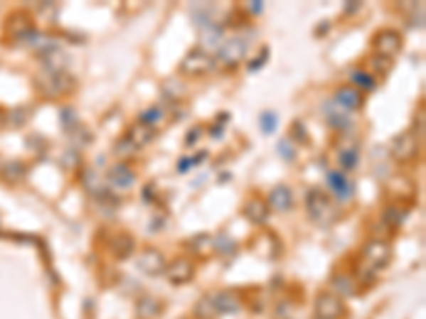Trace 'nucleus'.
Returning a JSON list of instances; mask_svg holds the SVG:
<instances>
[{"label": "nucleus", "mask_w": 426, "mask_h": 319, "mask_svg": "<svg viewBox=\"0 0 426 319\" xmlns=\"http://www.w3.org/2000/svg\"><path fill=\"white\" fill-rule=\"evenodd\" d=\"M408 220V209L403 205H390L382 213V224L388 228H401Z\"/></svg>", "instance_id": "obj_24"}, {"label": "nucleus", "mask_w": 426, "mask_h": 319, "mask_svg": "<svg viewBox=\"0 0 426 319\" xmlns=\"http://www.w3.org/2000/svg\"><path fill=\"white\" fill-rule=\"evenodd\" d=\"M166 117H169L166 109H164L162 104H154V107H149V109L141 111V115H139V121L156 130L158 126H162V124L166 121Z\"/></svg>", "instance_id": "obj_23"}, {"label": "nucleus", "mask_w": 426, "mask_h": 319, "mask_svg": "<svg viewBox=\"0 0 426 319\" xmlns=\"http://www.w3.org/2000/svg\"><path fill=\"white\" fill-rule=\"evenodd\" d=\"M401 47H403V36H401V32H397L393 28H384V30H380L373 36V49H376V53L395 58L401 51Z\"/></svg>", "instance_id": "obj_10"}, {"label": "nucleus", "mask_w": 426, "mask_h": 319, "mask_svg": "<svg viewBox=\"0 0 426 319\" xmlns=\"http://www.w3.org/2000/svg\"><path fill=\"white\" fill-rule=\"evenodd\" d=\"M243 215H245L254 226H265V224L269 222V217H271V209H269V205H267L265 198L254 196V198H250V200L245 202Z\"/></svg>", "instance_id": "obj_15"}, {"label": "nucleus", "mask_w": 426, "mask_h": 319, "mask_svg": "<svg viewBox=\"0 0 426 319\" xmlns=\"http://www.w3.org/2000/svg\"><path fill=\"white\" fill-rule=\"evenodd\" d=\"M331 104H333V109H331L329 104L324 107L326 117H329V124H331L333 128H337V130H348V128H352V119H350L348 111L339 109L335 102H331Z\"/></svg>", "instance_id": "obj_26"}, {"label": "nucleus", "mask_w": 426, "mask_h": 319, "mask_svg": "<svg viewBox=\"0 0 426 319\" xmlns=\"http://www.w3.org/2000/svg\"><path fill=\"white\" fill-rule=\"evenodd\" d=\"M393 256H395V249L390 245L388 239H371L363 245V252H361V264L367 266L369 271L378 273L382 269H386L390 262H393Z\"/></svg>", "instance_id": "obj_2"}, {"label": "nucleus", "mask_w": 426, "mask_h": 319, "mask_svg": "<svg viewBox=\"0 0 426 319\" xmlns=\"http://www.w3.org/2000/svg\"><path fill=\"white\" fill-rule=\"evenodd\" d=\"M369 66H371V75H388L395 66V60L382 53H373Z\"/></svg>", "instance_id": "obj_27"}, {"label": "nucleus", "mask_w": 426, "mask_h": 319, "mask_svg": "<svg viewBox=\"0 0 426 319\" xmlns=\"http://www.w3.org/2000/svg\"><path fill=\"white\" fill-rule=\"evenodd\" d=\"M203 132H205V128H203V126H196V128H192V130L188 132V136H186V145H188V147H192L194 143H198V141H201V136H203Z\"/></svg>", "instance_id": "obj_35"}, {"label": "nucleus", "mask_w": 426, "mask_h": 319, "mask_svg": "<svg viewBox=\"0 0 426 319\" xmlns=\"http://www.w3.org/2000/svg\"><path fill=\"white\" fill-rule=\"evenodd\" d=\"M209 296H211V305L215 309V315H235L243 309V301L239 298L237 292L220 290V292H213Z\"/></svg>", "instance_id": "obj_11"}, {"label": "nucleus", "mask_w": 426, "mask_h": 319, "mask_svg": "<svg viewBox=\"0 0 426 319\" xmlns=\"http://www.w3.org/2000/svg\"><path fill=\"white\" fill-rule=\"evenodd\" d=\"M326 183L337 200H352L354 198V181L344 171H329Z\"/></svg>", "instance_id": "obj_12"}, {"label": "nucleus", "mask_w": 426, "mask_h": 319, "mask_svg": "<svg viewBox=\"0 0 426 319\" xmlns=\"http://www.w3.org/2000/svg\"><path fill=\"white\" fill-rule=\"evenodd\" d=\"M194 318L196 319H215V309H213V305H211V296L209 294H205V296H201V301L194 305Z\"/></svg>", "instance_id": "obj_28"}, {"label": "nucleus", "mask_w": 426, "mask_h": 319, "mask_svg": "<svg viewBox=\"0 0 426 319\" xmlns=\"http://www.w3.org/2000/svg\"><path fill=\"white\" fill-rule=\"evenodd\" d=\"M196 275L194 262L188 258H175L173 262L166 264L164 269V277L169 279V283L173 286H188Z\"/></svg>", "instance_id": "obj_9"}, {"label": "nucleus", "mask_w": 426, "mask_h": 319, "mask_svg": "<svg viewBox=\"0 0 426 319\" xmlns=\"http://www.w3.org/2000/svg\"><path fill=\"white\" fill-rule=\"evenodd\" d=\"M111 252L117 260H126L134 254V239L128 232H119L111 241Z\"/></svg>", "instance_id": "obj_21"}, {"label": "nucleus", "mask_w": 426, "mask_h": 319, "mask_svg": "<svg viewBox=\"0 0 426 319\" xmlns=\"http://www.w3.org/2000/svg\"><path fill=\"white\" fill-rule=\"evenodd\" d=\"M126 136L137 145V149H143V147H147V145L154 143V139H156V130L149 128V126H145V124H141V121H134V124L128 128Z\"/></svg>", "instance_id": "obj_19"}, {"label": "nucleus", "mask_w": 426, "mask_h": 319, "mask_svg": "<svg viewBox=\"0 0 426 319\" xmlns=\"http://www.w3.org/2000/svg\"><path fill=\"white\" fill-rule=\"evenodd\" d=\"M60 121H62V126H64L66 130H70V128H77V126H79V115H77V111H73L70 107H64V109L60 111Z\"/></svg>", "instance_id": "obj_30"}, {"label": "nucleus", "mask_w": 426, "mask_h": 319, "mask_svg": "<svg viewBox=\"0 0 426 319\" xmlns=\"http://www.w3.org/2000/svg\"><path fill=\"white\" fill-rule=\"evenodd\" d=\"M277 151L282 153V158H284L286 162H292V160L297 158V147L292 145L290 139H282V141L277 143Z\"/></svg>", "instance_id": "obj_32"}, {"label": "nucleus", "mask_w": 426, "mask_h": 319, "mask_svg": "<svg viewBox=\"0 0 426 319\" xmlns=\"http://www.w3.org/2000/svg\"><path fill=\"white\" fill-rule=\"evenodd\" d=\"M260 128H262L265 134L275 132V128H277V115H275L273 111H265V113L260 115Z\"/></svg>", "instance_id": "obj_31"}, {"label": "nucleus", "mask_w": 426, "mask_h": 319, "mask_svg": "<svg viewBox=\"0 0 426 319\" xmlns=\"http://www.w3.org/2000/svg\"><path fill=\"white\" fill-rule=\"evenodd\" d=\"M211 247H215L218 252H222V254H230V252H235L237 249V245L233 243V239H228L226 234H220V237H215L213 241H211Z\"/></svg>", "instance_id": "obj_33"}, {"label": "nucleus", "mask_w": 426, "mask_h": 319, "mask_svg": "<svg viewBox=\"0 0 426 319\" xmlns=\"http://www.w3.org/2000/svg\"><path fill=\"white\" fill-rule=\"evenodd\" d=\"M390 151L397 160L401 162H410L418 156L420 151V136L414 132V130H408V132H401L399 136H395L393 145H390Z\"/></svg>", "instance_id": "obj_7"}, {"label": "nucleus", "mask_w": 426, "mask_h": 319, "mask_svg": "<svg viewBox=\"0 0 426 319\" xmlns=\"http://www.w3.org/2000/svg\"><path fill=\"white\" fill-rule=\"evenodd\" d=\"M269 209L271 211H277V213H288L294 205V196H292V190L288 185H277L271 190L269 194V200H267Z\"/></svg>", "instance_id": "obj_17"}, {"label": "nucleus", "mask_w": 426, "mask_h": 319, "mask_svg": "<svg viewBox=\"0 0 426 319\" xmlns=\"http://www.w3.org/2000/svg\"><path fill=\"white\" fill-rule=\"evenodd\" d=\"M335 104L344 111H358L363 109L365 104V94L358 92L354 85H341L337 92H335Z\"/></svg>", "instance_id": "obj_13"}, {"label": "nucleus", "mask_w": 426, "mask_h": 319, "mask_svg": "<svg viewBox=\"0 0 426 319\" xmlns=\"http://www.w3.org/2000/svg\"><path fill=\"white\" fill-rule=\"evenodd\" d=\"M252 11H256V13L262 11V4H260V2H254V4H252Z\"/></svg>", "instance_id": "obj_37"}, {"label": "nucleus", "mask_w": 426, "mask_h": 319, "mask_svg": "<svg viewBox=\"0 0 426 319\" xmlns=\"http://www.w3.org/2000/svg\"><path fill=\"white\" fill-rule=\"evenodd\" d=\"M137 313L141 319H156L162 315V303L154 296H143L137 303Z\"/></svg>", "instance_id": "obj_25"}, {"label": "nucleus", "mask_w": 426, "mask_h": 319, "mask_svg": "<svg viewBox=\"0 0 426 319\" xmlns=\"http://www.w3.org/2000/svg\"><path fill=\"white\" fill-rule=\"evenodd\" d=\"M350 81H352V85L358 92H373L378 87V79L371 72L363 70V68H352L350 70Z\"/></svg>", "instance_id": "obj_22"}, {"label": "nucleus", "mask_w": 426, "mask_h": 319, "mask_svg": "<svg viewBox=\"0 0 426 319\" xmlns=\"http://www.w3.org/2000/svg\"><path fill=\"white\" fill-rule=\"evenodd\" d=\"M247 49H250V43L243 36H233L220 47L215 64H220L224 68H235V66H239L245 60Z\"/></svg>", "instance_id": "obj_4"}, {"label": "nucleus", "mask_w": 426, "mask_h": 319, "mask_svg": "<svg viewBox=\"0 0 426 319\" xmlns=\"http://www.w3.org/2000/svg\"><path fill=\"white\" fill-rule=\"evenodd\" d=\"M215 68V58L205 49H192L179 64V70L188 77H203Z\"/></svg>", "instance_id": "obj_5"}, {"label": "nucleus", "mask_w": 426, "mask_h": 319, "mask_svg": "<svg viewBox=\"0 0 426 319\" xmlns=\"http://www.w3.org/2000/svg\"><path fill=\"white\" fill-rule=\"evenodd\" d=\"M77 87V81L70 72H43L38 81V90L49 98H60L66 94H73Z\"/></svg>", "instance_id": "obj_3"}, {"label": "nucleus", "mask_w": 426, "mask_h": 319, "mask_svg": "<svg viewBox=\"0 0 426 319\" xmlns=\"http://www.w3.org/2000/svg\"><path fill=\"white\" fill-rule=\"evenodd\" d=\"M314 311L318 319H341L346 315V303L333 292H320L314 303Z\"/></svg>", "instance_id": "obj_6"}, {"label": "nucleus", "mask_w": 426, "mask_h": 319, "mask_svg": "<svg viewBox=\"0 0 426 319\" xmlns=\"http://www.w3.org/2000/svg\"><path fill=\"white\" fill-rule=\"evenodd\" d=\"M137 151H139L137 145H134L128 136L117 139V143H115V147H113V153H115L117 158H130V156H134Z\"/></svg>", "instance_id": "obj_29"}, {"label": "nucleus", "mask_w": 426, "mask_h": 319, "mask_svg": "<svg viewBox=\"0 0 426 319\" xmlns=\"http://www.w3.org/2000/svg\"><path fill=\"white\" fill-rule=\"evenodd\" d=\"M107 181L115 188V190H130L134 183H137V173L124 164V162H117L109 168L107 173Z\"/></svg>", "instance_id": "obj_14"}, {"label": "nucleus", "mask_w": 426, "mask_h": 319, "mask_svg": "<svg viewBox=\"0 0 426 319\" xmlns=\"http://www.w3.org/2000/svg\"><path fill=\"white\" fill-rule=\"evenodd\" d=\"M305 209H307V215L314 224L322 226V228H329L333 226L337 220H339V207L333 202V198L320 190V188H311L305 196Z\"/></svg>", "instance_id": "obj_1"}, {"label": "nucleus", "mask_w": 426, "mask_h": 319, "mask_svg": "<svg viewBox=\"0 0 426 319\" xmlns=\"http://www.w3.org/2000/svg\"><path fill=\"white\" fill-rule=\"evenodd\" d=\"M337 162L344 173H350L361 162V147L356 141H348V145H337Z\"/></svg>", "instance_id": "obj_16"}, {"label": "nucleus", "mask_w": 426, "mask_h": 319, "mask_svg": "<svg viewBox=\"0 0 426 319\" xmlns=\"http://www.w3.org/2000/svg\"><path fill=\"white\" fill-rule=\"evenodd\" d=\"M43 66H45V72H64L66 66H68V55L66 51L58 49V47H47L43 49Z\"/></svg>", "instance_id": "obj_18"}, {"label": "nucleus", "mask_w": 426, "mask_h": 319, "mask_svg": "<svg viewBox=\"0 0 426 319\" xmlns=\"http://www.w3.org/2000/svg\"><path fill=\"white\" fill-rule=\"evenodd\" d=\"M205 156H207V153L203 151V153H198V158H183V160H181V162L177 164V171H179V173H186V171H188L190 166H194V164L203 162V160H205Z\"/></svg>", "instance_id": "obj_34"}, {"label": "nucleus", "mask_w": 426, "mask_h": 319, "mask_svg": "<svg viewBox=\"0 0 426 319\" xmlns=\"http://www.w3.org/2000/svg\"><path fill=\"white\" fill-rule=\"evenodd\" d=\"M331 286H333V294H337L339 298H344V296H356V294H358V288H361V286L356 283L354 275H346V273L333 275Z\"/></svg>", "instance_id": "obj_20"}, {"label": "nucleus", "mask_w": 426, "mask_h": 319, "mask_svg": "<svg viewBox=\"0 0 426 319\" xmlns=\"http://www.w3.org/2000/svg\"><path fill=\"white\" fill-rule=\"evenodd\" d=\"M137 266L143 275L147 277H160L164 275V269H166V258L160 249L156 247H145L139 258H137Z\"/></svg>", "instance_id": "obj_8"}, {"label": "nucleus", "mask_w": 426, "mask_h": 319, "mask_svg": "<svg viewBox=\"0 0 426 319\" xmlns=\"http://www.w3.org/2000/svg\"><path fill=\"white\" fill-rule=\"evenodd\" d=\"M267 58H269V49H262V51H260V55H258V58H256V60L250 64V68H252V70H258V66H260L262 62H267Z\"/></svg>", "instance_id": "obj_36"}]
</instances>
